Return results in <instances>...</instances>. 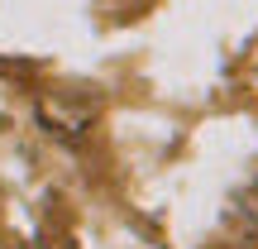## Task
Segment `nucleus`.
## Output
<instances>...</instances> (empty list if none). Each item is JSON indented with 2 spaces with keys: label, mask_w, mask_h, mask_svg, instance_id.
<instances>
[]
</instances>
